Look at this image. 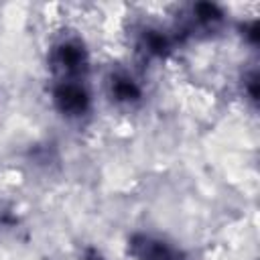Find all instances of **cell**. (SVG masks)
Returning <instances> with one entry per match:
<instances>
[{
  "mask_svg": "<svg viewBox=\"0 0 260 260\" xmlns=\"http://www.w3.org/2000/svg\"><path fill=\"white\" fill-rule=\"evenodd\" d=\"M51 100L55 110L67 120H81L91 112V91L87 87V81H55L51 89Z\"/></svg>",
  "mask_w": 260,
  "mask_h": 260,
  "instance_id": "2",
  "label": "cell"
},
{
  "mask_svg": "<svg viewBox=\"0 0 260 260\" xmlns=\"http://www.w3.org/2000/svg\"><path fill=\"white\" fill-rule=\"evenodd\" d=\"M175 37L162 28L148 26L138 37V53H142L146 59H162L173 51Z\"/></svg>",
  "mask_w": 260,
  "mask_h": 260,
  "instance_id": "6",
  "label": "cell"
},
{
  "mask_svg": "<svg viewBox=\"0 0 260 260\" xmlns=\"http://www.w3.org/2000/svg\"><path fill=\"white\" fill-rule=\"evenodd\" d=\"M83 260H104V258H102V254H100L95 248H89V250H85Z\"/></svg>",
  "mask_w": 260,
  "mask_h": 260,
  "instance_id": "9",
  "label": "cell"
},
{
  "mask_svg": "<svg viewBox=\"0 0 260 260\" xmlns=\"http://www.w3.org/2000/svg\"><path fill=\"white\" fill-rule=\"evenodd\" d=\"M49 69L55 77V81H65V79H79L87 81L89 73V53L85 45L75 39H61L51 47L49 53Z\"/></svg>",
  "mask_w": 260,
  "mask_h": 260,
  "instance_id": "1",
  "label": "cell"
},
{
  "mask_svg": "<svg viewBox=\"0 0 260 260\" xmlns=\"http://www.w3.org/2000/svg\"><path fill=\"white\" fill-rule=\"evenodd\" d=\"M242 85H244V93H246V98L252 102V106H256V104H258V71L252 69L250 73H246Z\"/></svg>",
  "mask_w": 260,
  "mask_h": 260,
  "instance_id": "7",
  "label": "cell"
},
{
  "mask_svg": "<svg viewBox=\"0 0 260 260\" xmlns=\"http://www.w3.org/2000/svg\"><path fill=\"white\" fill-rule=\"evenodd\" d=\"M223 10L217 4L211 2H197L191 6L189 16H187V24H185V32H205L211 35L215 30L221 28L223 24Z\"/></svg>",
  "mask_w": 260,
  "mask_h": 260,
  "instance_id": "5",
  "label": "cell"
},
{
  "mask_svg": "<svg viewBox=\"0 0 260 260\" xmlns=\"http://www.w3.org/2000/svg\"><path fill=\"white\" fill-rule=\"evenodd\" d=\"M128 252L134 260H179V250L152 234H132L128 240Z\"/></svg>",
  "mask_w": 260,
  "mask_h": 260,
  "instance_id": "3",
  "label": "cell"
},
{
  "mask_svg": "<svg viewBox=\"0 0 260 260\" xmlns=\"http://www.w3.org/2000/svg\"><path fill=\"white\" fill-rule=\"evenodd\" d=\"M106 91L114 104L124 106V108H130V106H136L142 102V85L124 69L112 71L108 75Z\"/></svg>",
  "mask_w": 260,
  "mask_h": 260,
  "instance_id": "4",
  "label": "cell"
},
{
  "mask_svg": "<svg viewBox=\"0 0 260 260\" xmlns=\"http://www.w3.org/2000/svg\"><path fill=\"white\" fill-rule=\"evenodd\" d=\"M244 37L248 39V43H250L252 47L258 45V20H252V22H248V24L244 26Z\"/></svg>",
  "mask_w": 260,
  "mask_h": 260,
  "instance_id": "8",
  "label": "cell"
}]
</instances>
